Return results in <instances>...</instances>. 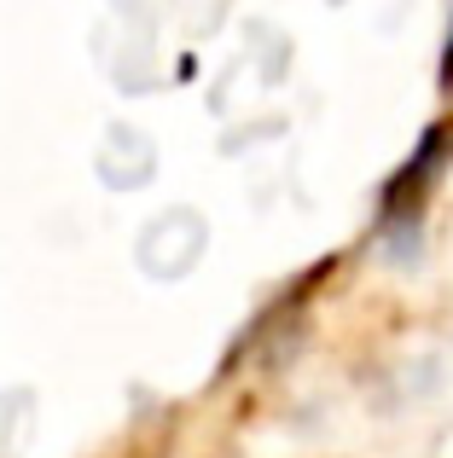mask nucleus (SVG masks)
I'll return each mask as SVG.
<instances>
[{
	"label": "nucleus",
	"mask_w": 453,
	"mask_h": 458,
	"mask_svg": "<svg viewBox=\"0 0 453 458\" xmlns=\"http://www.w3.org/2000/svg\"><path fill=\"white\" fill-rule=\"evenodd\" d=\"M448 157H453V123L424 128L419 151H413L407 163L389 174L384 198H378V233H384V238H396V233H407V226H419L424 198L436 191V174L448 168Z\"/></svg>",
	"instance_id": "f257e3e1"
},
{
	"label": "nucleus",
	"mask_w": 453,
	"mask_h": 458,
	"mask_svg": "<svg viewBox=\"0 0 453 458\" xmlns=\"http://www.w3.org/2000/svg\"><path fill=\"white\" fill-rule=\"evenodd\" d=\"M442 88L453 93V23H448V47H442Z\"/></svg>",
	"instance_id": "f03ea898"
}]
</instances>
